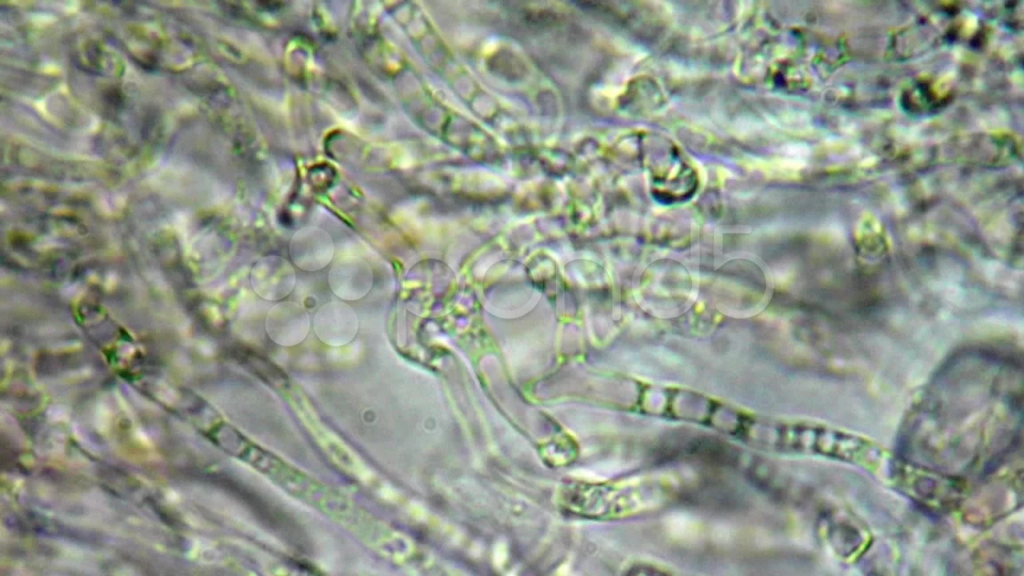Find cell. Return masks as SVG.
Returning a JSON list of instances; mask_svg holds the SVG:
<instances>
[{"instance_id":"5","label":"cell","mask_w":1024,"mask_h":576,"mask_svg":"<svg viewBox=\"0 0 1024 576\" xmlns=\"http://www.w3.org/2000/svg\"><path fill=\"white\" fill-rule=\"evenodd\" d=\"M289 252L296 266L306 271H317L331 261L334 245L325 231L305 228L294 235Z\"/></svg>"},{"instance_id":"2","label":"cell","mask_w":1024,"mask_h":576,"mask_svg":"<svg viewBox=\"0 0 1024 576\" xmlns=\"http://www.w3.org/2000/svg\"><path fill=\"white\" fill-rule=\"evenodd\" d=\"M328 281L334 294L341 299L353 301L363 298L370 291L373 274L365 260L348 256L333 264Z\"/></svg>"},{"instance_id":"3","label":"cell","mask_w":1024,"mask_h":576,"mask_svg":"<svg viewBox=\"0 0 1024 576\" xmlns=\"http://www.w3.org/2000/svg\"><path fill=\"white\" fill-rule=\"evenodd\" d=\"M314 329L323 342L342 345L355 336L358 317L348 304L339 301L328 302L316 313Z\"/></svg>"},{"instance_id":"1","label":"cell","mask_w":1024,"mask_h":576,"mask_svg":"<svg viewBox=\"0 0 1024 576\" xmlns=\"http://www.w3.org/2000/svg\"><path fill=\"white\" fill-rule=\"evenodd\" d=\"M296 275L292 265L280 256L270 255L256 262L251 271L254 291L266 300H280L293 290Z\"/></svg>"},{"instance_id":"4","label":"cell","mask_w":1024,"mask_h":576,"mask_svg":"<svg viewBox=\"0 0 1024 576\" xmlns=\"http://www.w3.org/2000/svg\"><path fill=\"white\" fill-rule=\"evenodd\" d=\"M309 315L295 302H281L268 312L265 327L272 340L281 345L301 342L309 331Z\"/></svg>"}]
</instances>
